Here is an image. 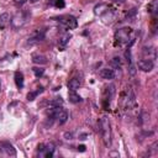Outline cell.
I'll list each match as a JSON object with an SVG mask.
<instances>
[{
  "label": "cell",
  "mask_w": 158,
  "mask_h": 158,
  "mask_svg": "<svg viewBox=\"0 0 158 158\" xmlns=\"http://www.w3.org/2000/svg\"><path fill=\"white\" fill-rule=\"evenodd\" d=\"M94 14H95V16L101 17L105 23H109L115 19V7L109 4L100 2V4L95 5Z\"/></svg>",
  "instance_id": "6da1fadb"
},
{
  "label": "cell",
  "mask_w": 158,
  "mask_h": 158,
  "mask_svg": "<svg viewBox=\"0 0 158 158\" xmlns=\"http://www.w3.org/2000/svg\"><path fill=\"white\" fill-rule=\"evenodd\" d=\"M133 40V30L131 27H121L115 32V42L118 46L128 44Z\"/></svg>",
  "instance_id": "7a4b0ae2"
},
{
  "label": "cell",
  "mask_w": 158,
  "mask_h": 158,
  "mask_svg": "<svg viewBox=\"0 0 158 158\" xmlns=\"http://www.w3.org/2000/svg\"><path fill=\"white\" fill-rule=\"evenodd\" d=\"M99 127H100V133L104 141V144L106 147L111 146V126H110V120L109 117L104 116L99 121Z\"/></svg>",
  "instance_id": "3957f363"
},
{
  "label": "cell",
  "mask_w": 158,
  "mask_h": 158,
  "mask_svg": "<svg viewBox=\"0 0 158 158\" xmlns=\"http://www.w3.org/2000/svg\"><path fill=\"white\" fill-rule=\"evenodd\" d=\"M48 115H49V117H52L53 120H57V121L59 122V125L65 123L67 120H68V112H67L62 106L51 107L49 111H48Z\"/></svg>",
  "instance_id": "277c9868"
},
{
  "label": "cell",
  "mask_w": 158,
  "mask_h": 158,
  "mask_svg": "<svg viewBox=\"0 0 158 158\" xmlns=\"http://www.w3.org/2000/svg\"><path fill=\"white\" fill-rule=\"evenodd\" d=\"M30 12L28 11H25V10H21V11H19L12 19H11V21H10V23H11V26L14 27V28H20V27H22L26 22H27V20H28V17H30Z\"/></svg>",
  "instance_id": "5b68a950"
},
{
  "label": "cell",
  "mask_w": 158,
  "mask_h": 158,
  "mask_svg": "<svg viewBox=\"0 0 158 158\" xmlns=\"http://www.w3.org/2000/svg\"><path fill=\"white\" fill-rule=\"evenodd\" d=\"M57 21L65 28V30H74L78 26V21L72 15H62L57 17Z\"/></svg>",
  "instance_id": "8992f818"
},
{
  "label": "cell",
  "mask_w": 158,
  "mask_h": 158,
  "mask_svg": "<svg viewBox=\"0 0 158 158\" xmlns=\"http://www.w3.org/2000/svg\"><path fill=\"white\" fill-rule=\"evenodd\" d=\"M44 37H46V30H44V28H41V30L38 28V30H36L35 32H32V35L27 38V44H30V46L37 44V43H40L41 41H43Z\"/></svg>",
  "instance_id": "52a82bcc"
},
{
  "label": "cell",
  "mask_w": 158,
  "mask_h": 158,
  "mask_svg": "<svg viewBox=\"0 0 158 158\" xmlns=\"http://www.w3.org/2000/svg\"><path fill=\"white\" fill-rule=\"evenodd\" d=\"M142 58L143 59H149V60H153L157 58V52H156V48L153 46H144L142 48Z\"/></svg>",
  "instance_id": "ba28073f"
},
{
  "label": "cell",
  "mask_w": 158,
  "mask_h": 158,
  "mask_svg": "<svg viewBox=\"0 0 158 158\" xmlns=\"http://www.w3.org/2000/svg\"><path fill=\"white\" fill-rule=\"evenodd\" d=\"M137 68H139L142 72H151L154 68V62L149 59H139L137 62Z\"/></svg>",
  "instance_id": "9c48e42d"
},
{
  "label": "cell",
  "mask_w": 158,
  "mask_h": 158,
  "mask_svg": "<svg viewBox=\"0 0 158 158\" xmlns=\"http://www.w3.org/2000/svg\"><path fill=\"white\" fill-rule=\"evenodd\" d=\"M105 94H106V96L104 98V107L107 110V106L110 105V101H111V99L114 98V94H115V85H110V86H107L106 88V90H105Z\"/></svg>",
  "instance_id": "30bf717a"
},
{
  "label": "cell",
  "mask_w": 158,
  "mask_h": 158,
  "mask_svg": "<svg viewBox=\"0 0 158 158\" xmlns=\"http://www.w3.org/2000/svg\"><path fill=\"white\" fill-rule=\"evenodd\" d=\"M0 147H1V149L4 151V153L6 156H11V157H15L16 156V149L14 148V146L10 142H1L0 143Z\"/></svg>",
  "instance_id": "8fae6325"
},
{
  "label": "cell",
  "mask_w": 158,
  "mask_h": 158,
  "mask_svg": "<svg viewBox=\"0 0 158 158\" xmlns=\"http://www.w3.org/2000/svg\"><path fill=\"white\" fill-rule=\"evenodd\" d=\"M99 75H100L102 79H106V80H111V79H114V78H115L116 73H115V70H114L112 68H102V69L100 70Z\"/></svg>",
  "instance_id": "7c38bea8"
},
{
  "label": "cell",
  "mask_w": 158,
  "mask_h": 158,
  "mask_svg": "<svg viewBox=\"0 0 158 158\" xmlns=\"http://www.w3.org/2000/svg\"><path fill=\"white\" fill-rule=\"evenodd\" d=\"M54 151H56V146L53 143H47V144H44V148H43V152H42L41 156L51 158L54 154Z\"/></svg>",
  "instance_id": "4fadbf2b"
},
{
  "label": "cell",
  "mask_w": 158,
  "mask_h": 158,
  "mask_svg": "<svg viewBox=\"0 0 158 158\" xmlns=\"http://www.w3.org/2000/svg\"><path fill=\"white\" fill-rule=\"evenodd\" d=\"M81 85V80L79 78H72L69 81H68V89L72 90V91H77Z\"/></svg>",
  "instance_id": "5bb4252c"
},
{
  "label": "cell",
  "mask_w": 158,
  "mask_h": 158,
  "mask_svg": "<svg viewBox=\"0 0 158 158\" xmlns=\"http://www.w3.org/2000/svg\"><path fill=\"white\" fill-rule=\"evenodd\" d=\"M70 38H72V35H70V33H65L64 36L60 37V40H59V42H58V48H59V51H64V49H65V47H67V44H68V42H69Z\"/></svg>",
  "instance_id": "9a60e30c"
},
{
  "label": "cell",
  "mask_w": 158,
  "mask_h": 158,
  "mask_svg": "<svg viewBox=\"0 0 158 158\" xmlns=\"http://www.w3.org/2000/svg\"><path fill=\"white\" fill-rule=\"evenodd\" d=\"M10 21H11V19H10V15L7 12L1 14L0 15V28L1 30H5L10 25Z\"/></svg>",
  "instance_id": "2e32d148"
},
{
  "label": "cell",
  "mask_w": 158,
  "mask_h": 158,
  "mask_svg": "<svg viewBox=\"0 0 158 158\" xmlns=\"http://www.w3.org/2000/svg\"><path fill=\"white\" fill-rule=\"evenodd\" d=\"M14 79H15V84H16L17 89H22L23 88V74L17 70L14 74Z\"/></svg>",
  "instance_id": "e0dca14e"
},
{
  "label": "cell",
  "mask_w": 158,
  "mask_h": 158,
  "mask_svg": "<svg viewBox=\"0 0 158 158\" xmlns=\"http://www.w3.org/2000/svg\"><path fill=\"white\" fill-rule=\"evenodd\" d=\"M147 10H148V12H149L151 15H153V17H154V16L157 15V12H158V0H152V1L148 4Z\"/></svg>",
  "instance_id": "ac0fdd59"
},
{
  "label": "cell",
  "mask_w": 158,
  "mask_h": 158,
  "mask_svg": "<svg viewBox=\"0 0 158 158\" xmlns=\"http://www.w3.org/2000/svg\"><path fill=\"white\" fill-rule=\"evenodd\" d=\"M32 62L36 64H46L47 63V58L43 54H38V53H33L32 54Z\"/></svg>",
  "instance_id": "d6986e66"
},
{
  "label": "cell",
  "mask_w": 158,
  "mask_h": 158,
  "mask_svg": "<svg viewBox=\"0 0 158 158\" xmlns=\"http://www.w3.org/2000/svg\"><path fill=\"white\" fill-rule=\"evenodd\" d=\"M68 99H69V102H72V104H78L83 100L79 94H77L75 91H72V90L68 93Z\"/></svg>",
  "instance_id": "ffe728a7"
},
{
  "label": "cell",
  "mask_w": 158,
  "mask_h": 158,
  "mask_svg": "<svg viewBox=\"0 0 158 158\" xmlns=\"http://www.w3.org/2000/svg\"><path fill=\"white\" fill-rule=\"evenodd\" d=\"M41 93H43V88L42 86H40V88H37L36 90H33V91H30L28 94H27V96H26V99L28 100V101H33Z\"/></svg>",
  "instance_id": "44dd1931"
},
{
  "label": "cell",
  "mask_w": 158,
  "mask_h": 158,
  "mask_svg": "<svg viewBox=\"0 0 158 158\" xmlns=\"http://www.w3.org/2000/svg\"><path fill=\"white\" fill-rule=\"evenodd\" d=\"M63 99L62 98H59V96H57V98H54L53 100H51L49 101V106L51 107H54V106H62L63 105Z\"/></svg>",
  "instance_id": "7402d4cb"
},
{
  "label": "cell",
  "mask_w": 158,
  "mask_h": 158,
  "mask_svg": "<svg viewBox=\"0 0 158 158\" xmlns=\"http://www.w3.org/2000/svg\"><path fill=\"white\" fill-rule=\"evenodd\" d=\"M32 72H33V74H35L36 78H40V77H42V75L44 74V69H43V68L33 67V68H32Z\"/></svg>",
  "instance_id": "603a6c76"
},
{
  "label": "cell",
  "mask_w": 158,
  "mask_h": 158,
  "mask_svg": "<svg viewBox=\"0 0 158 158\" xmlns=\"http://www.w3.org/2000/svg\"><path fill=\"white\" fill-rule=\"evenodd\" d=\"M111 65H112L114 68L121 67V59H120V57H114V58L111 59Z\"/></svg>",
  "instance_id": "cb8c5ba5"
},
{
  "label": "cell",
  "mask_w": 158,
  "mask_h": 158,
  "mask_svg": "<svg viewBox=\"0 0 158 158\" xmlns=\"http://www.w3.org/2000/svg\"><path fill=\"white\" fill-rule=\"evenodd\" d=\"M52 4H53L56 7H58V9H63V7L65 6L64 0H53V1H52Z\"/></svg>",
  "instance_id": "d4e9b609"
},
{
  "label": "cell",
  "mask_w": 158,
  "mask_h": 158,
  "mask_svg": "<svg viewBox=\"0 0 158 158\" xmlns=\"http://www.w3.org/2000/svg\"><path fill=\"white\" fill-rule=\"evenodd\" d=\"M128 73H130V75H132V77L136 74V65H135L133 63L128 64Z\"/></svg>",
  "instance_id": "484cf974"
},
{
  "label": "cell",
  "mask_w": 158,
  "mask_h": 158,
  "mask_svg": "<svg viewBox=\"0 0 158 158\" xmlns=\"http://www.w3.org/2000/svg\"><path fill=\"white\" fill-rule=\"evenodd\" d=\"M27 1H28V0H14V4H15L16 6H19V7H20V6L25 5Z\"/></svg>",
  "instance_id": "4316f807"
},
{
  "label": "cell",
  "mask_w": 158,
  "mask_h": 158,
  "mask_svg": "<svg viewBox=\"0 0 158 158\" xmlns=\"http://www.w3.org/2000/svg\"><path fill=\"white\" fill-rule=\"evenodd\" d=\"M85 148H86V147H85L84 144H80V146H78V151H79V152H85Z\"/></svg>",
  "instance_id": "83f0119b"
},
{
  "label": "cell",
  "mask_w": 158,
  "mask_h": 158,
  "mask_svg": "<svg viewBox=\"0 0 158 158\" xmlns=\"http://www.w3.org/2000/svg\"><path fill=\"white\" fill-rule=\"evenodd\" d=\"M111 1H114V2H118V4H123V2H125V0H111Z\"/></svg>",
  "instance_id": "f1b7e54d"
},
{
  "label": "cell",
  "mask_w": 158,
  "mask_h": 158,
  "mask_svg": "<svg viewBox=\"0 0 158 158\" xmlns=\"http://www.w3.org/2000/svg\"><path fill=\"white\" fill-rule=\"evenodd\" d=\"M38 0H30V2H37Z\"/></svg>",
  "instance_id": "f546056e"
},
{
  "label": "cell",
  "mask_w": 158,
  "mask_h": 158,
  "mask_svg": "<svg viewBox=\"0 0 158 158\" xmlns=\"http://www.w3.org/2000/svg\"><path fill=\"white\" fill-rule=\"evenodd\" d=\"M0 91H1V83H0Z\"/></svg>",
  "instance_id": "4dcf8cb0"
}]
</instances>
